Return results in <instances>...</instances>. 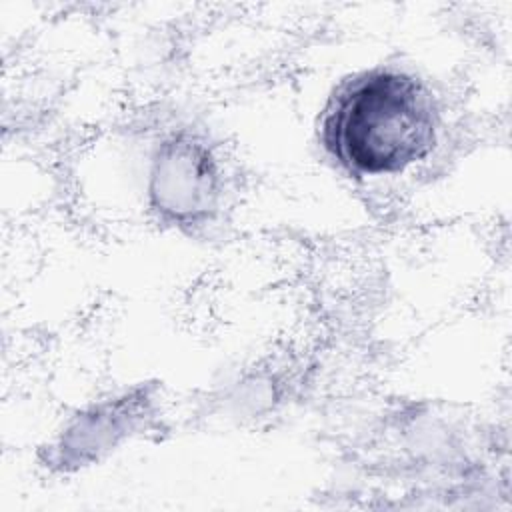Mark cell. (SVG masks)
Instances as JSON below:
<instances>
[{
	"instance_id": "1",
	"label": "cell",
	"mask_w": 512,
	"mask_h": 512,
	"mask_svg": "<svg viewBox=\"0 0 512 512\" xmlns=\"http://www.w3.org/2000/svg\"><path fill=\"white\" fill-rule=\"evenodd\" d=\"M432 90L400 68H372L344 80L324 106L320 142L352 176H392L424 162L438 144Z\"/></svg>"
},
{
	"instance_id": "2",
	"label": "cell",
	"mask_w": 512,
	"mask_h": 512,
	"mask_svg": "<svg viewBox=\"0 0 512 512\" xmlns=\"http://www.w3.org/2000/svg\"><path fill=\"white\" fill-rule=\"evenodd\" d=\"M224 176L212 146L182 130L166 136L154 150L146 194L152 212L166 224L196 230L220 210Z\"/></svg>"
}]
</instances>
